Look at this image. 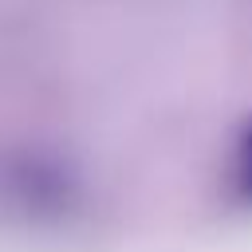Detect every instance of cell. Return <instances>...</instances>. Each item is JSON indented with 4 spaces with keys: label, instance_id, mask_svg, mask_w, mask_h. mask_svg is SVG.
<instances>
[{
    "label": "cell",
    "instance_id": "cell-1",
    "mask_svg": "<svg viewBox=\"0 0 252 252\" xmlns=\"http://www.w3.org/2000/svg\"><path fill=\"white\" fill-rule=\"evenodd\" d=\"M8 185H12V197L32 209V213H63L71 201H75V185H71V173L59 165V161H47V158H20L16 165L4 169Z\"/></svg>",
    "mask_w": 252,
    "mask_h": 252
},
{
    "label": "cell",
    "instance_id": "cell-2",
    "mask_svg": "<svg viewBox=\"0 0 252 252\" xmlns=\"http://www.w3.org/2000/svg\"><path fill=\"white\" fill-rule=\"evenodd\" d=\"M232 197L252 205V118L240 126L236 146H232Z\"/></svg>",
    "mask_w": 252,
    "mask_h": 252
}]
</instances>
